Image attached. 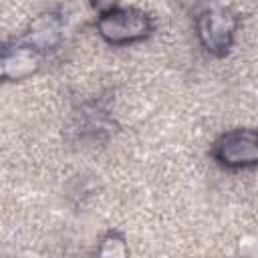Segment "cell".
Here are the masks:
<instances>
[{
  "mask_svg": "<svg viewBox=\"0 0 258 258\" xmlns=\"http://www.w3.org/2000/svg\"><path fill=\"white\" fill-rule=\"evenodd\" d=\"M220 151L224 163H234V165L254 163L258 161V135L250 131L230 133L224 137Z\"/></svg>",
  "mask_w": 258,
  "mask_h": 258,
  "instance_id": "obj_1",
  "label": "cell"
},
{
  "mask_svg": "<svg viewBox=\"0 0 258 258\" xmlns=\"http://www.w3.org/2000/svg\"><path fill=\"white\" fill-rule=\"evenodd\" d=\"M101 30L105 36H109L111 40L119 42V40H127L133 36H139L145 32V20L139 16H133L129 12H117L107 18H103L101 22Z\"/></svg>",
  "mask_w": 258,
  "mask_h": 258,
  "instance_id": "obj_2",
  "label": "cell"
},
{
  "mask_svg": "<svg viewBox=\"0 0 258 258\" xmlns=\"http://www.w3.org/2000/svg\"><path fill=\"white\" fill-rule=\"evenodd\" d=\"M230 32H232V26L228 24V18L226 16L212 14L208 18V34H210L208 44L210 46H224V44H228Z\"/></svg>",
  "mask_w": 258,
  "mask_h": 258,
  "instance_id": "obj_3",
  "label": "cell"
}]
</instances>
